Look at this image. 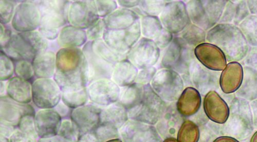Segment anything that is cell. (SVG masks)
<instances>
[{"mask_svg":"<svg viewBox=\"0 0 257 142\" xmlns=\"http://www.w3.org/2000/svg\"><path fill=\"white\" fill-rule=\"evenodd\" d=\"M26 2L18 5L12 21L13 29L19 33L36 31L41 22V15L34 2Z\"/></svg>","mask_w":257,"mask_h":142,"instance_id":"cell-10","label":"cell"},{"mask_svg":"<svg viewBox=\"0 0 257 142\" xmlns=\"http://www.w3.org/2000/svg\"><path fill=\"white\" fill-rule=\"evenodd\" d=\"M0 3V22L6 26L12 21L17 4L15 2L8 0H1Z\"/></svg>","mask_w":257,"mask_h":142,"instance_id":"cell-38","label":"cell"},{"mask_svg":"<svg viewBox=\"0 0 257 142\" xmlns=\"http://www.w3.org/2000/svg\"><path fill=\"white\" fill-rule=\"evenodd\" d=\"M243 79V70L241 64L237 62L229 63L222 72L220 84L222 91L230 94L240 87Z\"/></svg>","mask_w":257,"mask_h":142,"instance_id":"cell-20","label":"cell"},{"mask_svg":"<svg viewBox=\"0 0 257 142\" xmlns=\"http://www.w3.org/2000/svg\"><path fill=\"white\" fill-rule=\"evenodd\" d=\"M168 1H140L139 7L135 11L138 15L157 16L162 13Z\"/></svg>","mask_w":257,"mask_h":142,"instance_id":"cell-33","label":"cell"},{"mask_svg":"<svg viewBox=\"0 0 257 142\" xmlns=\"http://www.w3.org/2000/svg\"><path fill=\"white\" fill-rule=\"evenodd\" d=\"M61 123L62 118L54 108L41 109L36 113L35 128L40 138L57 135Z\"/></svg>","mask_w":257,"mask_h":142,"instance_id":"cell-14","label":"cell"},{"mask_svg":"<svg viewBox=\"0 0 257 142\" xmlns=\"http://www.w3.org/2000/svg\"><path fill=\"white\" fill-rule=\"evenodd\" d=\"M1 120L18 127L20 121L27 115H35L34 108L29 104L17 102L8 95L1 96Z\"/></svg>","mask_w":257,"mask_h":142,"instance_id":"cell-16","label":"cell"},{"mask_svg":"<svg viewBox=\"0 0 257 142\" xmlns=\"http://www.w3.org/2000/svg\"><path fill=\"white\" fill-rule=\"evenodd\" d=\"M41 15L40 27L58 29L68 23L69 1L35 2Z\"/></svg>","mask_w":257,"mask_h":142,"instance_id":"cell-3","label":"cell"},{"mask_svg":"<svg viewBox=\"0 0 257 142\" xmlns=\"http://www.w3.org/2000/svg\"><path fill=\"white\" fill-rule=\"evenodd\" d=\"M141 25L139 20L133 26L124 30L106 29L102 39L104 43L117 53L127 55L139 41Z\"/></svg>","mask_w":257,"mask_h":142,"instance_id":"cell-5","label":"cell"},{"mask_svg":"<svg viewBox=\"0 0 257 142\" xmlns=\"http://www.w3.org/2000/svg\"><path fill=\"white\" fill-rule=\"evenodd\" d=\"M88 64L78 48L60 49L56 54V70L54 79L61 92L76 91L89 84Z\"/></svg>","mask_w":257,"mask_h":142,"instance_id":"cell-1","label":"cell"},{"mask_svg":"<svg viewBox=\"0 0 257 142\" xmlns=\"http://www.w3.org/2000/svg\"><path fill=\"white\" fill-rule=\"evenodd\" d=\"M7 92L8 96L19 103L29 104L32 100V84L17 76L8 80Z\"/></svg>","mask_w":257,"mask_h":142,"instance_id":"cell-21","label":"cell"},{"mask_svg":"<svg viewBox=\"0 0 257 142\" xmlns=\"http://www.w3.org/2000/svg\"><path fill=\"white\" fill-rule=\"evenodd\" d=\"M138 73V69L130 60L125 59L115 65L112 78L119 86H128L136 81Z\"/></svg>","mask_w":257,"mask_h":142,"instance_id":"cell-25","label":"cell"},{"mask_svg":"<svg viewBox=\"0 0 257 142\" xmlns=\"http://www.w3.org/2000/svg\"><path fill=\"white\" fill-rule=\"evenodd\" d=\"M174 39L173 35L164 28L161 34L154 40L160 49L166 48Z\"/></svg>","mask_w":257,"mask_h":142,"instance_id":"cell-44","label":"cell"},{"mask_svg":"<svg viewBox=\"0 0 257 142\" xmlns=\"http://www.w3.org/2000/svg\"><path fill=\"white\" fill-rule=\"evenodd\" d=\"M89 98L87 87L76 91L62 92V101L72 109L86 105Z\"/></svg>","mask_w":257,"mask_h":142,"instance_id":"cell-28","label":"cell"},{"mask_svg":"<svg viewBox=\"0 0 257 142\" xmlns=\"http://www.w3.org/2000/svg\"><path fill=\"white\" fill-rule=\"evenodd\" d=\"M118 5L124 9H131L139 6L140 1L138 0H119L117 2Z\"/></svg>","mask_w":257,"mask_h":142,"instance_id":"cell-49","label":"cell"},{"mask_svg":"<svg viewBox=\"0 0 257 142\" xmlns=\"http://www.w3.org/2000/svg\"><path fill=\"white\" fill-rule=\"evenodd\" d=\"M68 142H77L80 137L81 132L71 119L62 121L58 135Z\"/></svg>","mask_w":257,"mask_h":142,"instance_id":"cell-32","label":"cell"},{"mask_svg":"<svg viewBox=\"0 0 257 142\" xmlns=\"http://www.w3.org/2000/svg\"><path fill=\"white\" fill-rule=\"evenodd\" d=\"M199 138L198 126L191 120L185 121L178 132V142H198Z\"/></svg>","mask_w":257,"mask_h":142,"instance_id":"cell-29","label":"cell"},{"mask_svg":"<svg viewBox=\"0 0 257 142\" xmlns=\"http://www.w3.org/2000/svg\"><path fill=\"white\" fill-rule=\"evenodd\" d=\"M98 16L101 18H105L117 9V4L115 1H95Z\"/></svg>","mask_w":257,"mask_h":142,"instance_id":"cell-40","label":"cell"},{"mask_svg":"<svg viewBox=\"0 0 257 142\" xmlns=\"http://www.w3.org/2000/svg\"><path fill=\"white\" fill-rule=\"evenodd\" d=\"M13 33L9 28L1 24V49L6 47L10 43Z\"/></svg>","mask_w":257,"mask_h":142,"instance_id":"cell-47","label":"cell"},{"mask_svg":"<svg viewBox=\"0 0 257 142\" xmlns=\"http://www.w3.org/2000/svg\"><path fill=\"white\" fill-rule=\"evenodd\" d=\"M82 51L88 64V86L96 80L112 78L115 65L95 54L92 50V42L89 41L85 44Z\"/></svg>","mask_w":257,"mask_h":142,"instance_id":"cell-12","label":"cell"},{"mask_svg":"<svg viewBox=\"0 0 257 142\" xmlns=\"http://www.w3.org/2000/svg\"><path fill=\"white\" fill-rule=\"evenodd\" d=\"M250 142H257V131H256L252 135Z\"/></svg>","mask_w":257,"mask_h":142,"instance_id":"cell-55","label":"cell"},{"mask_svg":"<svg viewBox=\"0 0 257 142\" xmlns=\"http://www.w3.org/2000/svg\"><path fill=\"white\" fill-rule=\"evenodd\" d=\"M102 19L106 29L124 30L133 26L140 20V17L133 10L120 8Z\"/></svg>","mask_w":257,"mask_h":142,"instance_id":"cell-19","label":"cell"},{"mask_svg":"<svg viewBox=\"0 0 257 142\" xmlns=\"http://www.w3.org/2000/svg\"><path fill=\"white\" fill-rule=\"evenodd\" d=\"M183 80L177 72L162 69L159 71L152 80V86L163 98L174 100L178 98L184 87Z\"/></svg>","mask_w":257,"mask_h":142,"instance_id":"cell-8","label":"cell"},{"mask_svg":"<svg viewBox=\"0 0 257 142\" xmlns=\"http://www.w3.org/2000/svg\"><path fill=\"white\" fill-rule=\"evenodd\" d=\"M86 31L71 25L63 27L58 38L59 46L63 48H80L87 43Z\"/></svg>","mask_w":257,"mask_h":142,"instance_id":"cell-24","label":"cell"},{"mask_svg":"<svg viewBox=\"0 0 257 142\" xmlns=\"http://www.w3.org/2000/svg\"><path fill=\"white\" fill-rule=\"evenodd\" d=\"M38 31L47 40H54L58 38L59 32L58 29L39 27Z\"/></svg>","mask_w":257,"mask_h":142,"instance_id":"cell-46","label":"cell"},{"mask_svg":"<svg viewBox=\"0 0 257 142\" xmlns=\"http://www.w3.org/2000/svg\"><path fill=\"white\" fill-rule=\"evenodd\" d=\"M38 135L25 132L17 129L10 137V142H38Z\"/></svg>","mask_w":257,"mask_h":142,"instance_id":"cell-42","label":"cell"},{"mask_svg":"<svg viewBox=\"0 0 257 142\" xmlns=\"http://www.w3.org/2000/svg\"><path fill=\"white\" fill-rule=\"evenodd\" d=\"M1 142H10L8 137L1 135Z\"/></svg>","mask_w":257,"mask_h":142,"instance_id":"cell-56","label":"cell"},{"mask_svg":"<svg viewBox=\"0 0 257 142\" xmlns=\"http://www.w3.org/2000/svg\"><path fill=\"white\" fill-rule=\"evenodd\" d=\"M201 105V97L199 92L194 88L187 87L179 98L177 108L181 115L189 116L196 114Z\"/></svg>","mask_w":257,"mask_h":142,"instance_id":"cell-23","label":"cell"},{"mask_svg":"<svg viewBox=\"0 0 257 142\" xmlns=\"http://www.w3.org/2000/svg\"><path fill=\"white\" fill-rule=\"evenodd\" d=\"M163 26L173 34L182 33L191 24L186 4L182 1H169L160 15Z\"/></svg>","mask_w":257,"mask_h":142,"instance_id":"cell-6","label":"cell"},{"mask_svg":"<svg viewBox=\"0 0 257 142\" xmlns=\"http://www.w3.org/2000/svg\"><path fill=\"white\" fill-rule=\"evenodd\" d=\"M0 79L1 81L9 80L12 78L15 73L13 61L4 52L0 53Z\"/></svg>","mask_w":257,"mask_h":142,"instance_id":"cell-37","label":"cell"},{"mask_svg":"<svg viewBox=\"0 0 257 142\" xmlns=\"http://www.w3.org/2000/svg\"><path fill=\"white\" fill-rule=\"evenodd\" d=\"M163 142H178V140L173 137L167 138Z\"/></svg>","mask_w":257,"mask_h":142,"instance_id":"cell-54","label":"cell"},{"mask_svg":"<svg viewBox=\"0 0 257 142\" xmlns=\"http://www.w3.org/2000/svg\"><path fill=\"white\" fill-rule=\"evenodd\" d=\"M106 27L103 19L98 21L86 31L88 39L90 42H94L103 38Z\"/></svg>","mask_w":257,"mask_h":142,"instance_id":"cell-39","label":"cell"},{"mask_svg":"<svg viewBox=\"0 0 257 142\" xmlns=\"http://www.w3.org/2000/svg\"><path fill=\"white\" fill-rule=\"evenodd\" d=\"M180 36L192 47L199 46L204 41L205 33L199 27L190 24L182 33Z\"/></svg>","mask_w":257,"mask_h":142,"instance_id":"cell-31","label":"cell"},{"mask_svg":"<svg viewBox=\"0 0 257 142\" xmlns=\"http://www.w3.org/2000/svg\"><path fill=\"white\" fill-rule=\"evenodd\" d=\"M99 18L95 1H75L70 4L68 23L71 26L87 30L96 23Z\"/></svg>","mask_w":257,"mask_h":142,"instance_id":"cell-9","label":"cell"},{"mask_svg":"<svg viewBox=\"0 0 257 142\" xmlns=\"http://www.w3.org/2000/svg\"><path fill=\"white\" fill-rule=\"evenodd\" d=\"M194 54L193 47L181 37L176 36L164 50L158 67L174 70L184 78L189 79L190 68L194 63Z\"/></svg>","mask_w":257,"mask_h":142,"instance_id":"cell-2","label":"cell"},{"mask_svg":"<svg viewBox=\"0 0 257 142\" xmlns=\"http://www.w3.org/2000/svg\"><path fill=\"white\" fill-rule=\"evenodd\" d=\"M19 33L27 40L37 55L47 51L49 48L48 40L39 31Z\"/></svg>","mask_w":257,"mask_h":142,"instance_id":"cell-30","label":"cell"},{"mask_svg":"<svg viewBox=\"0 0 257 142\" xmlns=\"http://www.w3.org/2000/svg\"><path fill=\"white\" fill-rule=\"evenodd\" d=\"M13 61L24 59L33 62L37 55L27 40L20 33H13L9 44L1 49Z\"/></svg>","mask_w":257,"mask_h":142,"instance_id":"cell-18","label":"cell"},{"mask_svg":"<svg viewBox=\"0 0 257 142\" xmlns=\"http://www.w3.org/2000/svg\"><path fill=\"white\" fill-rule=\"evenodd\" d=\"M213 142H239L236 139L227 136H220L217 138Z\"/></svg>","mask_w":257,"mask_h":142,"instance_id":"cell-52","label":"cell"},{"mask_svg":"<svg viewBox=\"0 0 257 142\" xmlns=\"http://www.w3.org/2000/svg\"><path fill=\"white\" fill-rule=\"evenodd\" d=\"M7 91V84L4 81H1V96H4L5 92Z\"/></svg>","mask_w":257,"mask_h":142,"instance_id":"cell-53","label":"cell"},{"mask_svg":"<svg viewBox=\"0 0 257 142\" xmlns=\"http://www.w3.org/2000/svg\"><path fill=\"white\" fill-rule=\"evenodd\" d=\"M161 56L160 49L153 40L142 38L126 55V59L138 69L153 67Z\"/></svg>","mask_w":257,"mask_h":142,"instance_id":"cell-7","label":"cell"},{"mask_svg":"<svg viewBox=\"0 0 257 142\" xmlns=\"http://www.w3.org/2000/svg\"><path fill=\"white\" fill-rule=\"evenodd\" d=\"M101 110L93 105H85L73 109L71 119L81 135L93 133L100 124Z\"/></svg>","mask_w":257,"mask_h":142,"instance_id":"cell-13","label":"cell"},{"mask_svg":"<svg viewBox=\"0 0 257 142\" xmlns=\"http://www.w3.org/2000/svg\"><path fill=\"white\" fill-rule=\"evenodd\" d=\"M35 116L33 115L24 116L20 120L18 129L25 132L38 135L35 128Z\"/></svg>","mask_w":257,"mask_h":142,"instance_id":"cell-41","label":"cell"},{"mask_svg":"<svg viewBox=\"0 0 257 142\" xmlns=\"http://www.w3.org/2000/svg\"><path fill=\"white\" fill-rule=\"evenodd\" d=\"M92 48L95 54L115 65L120 61L126 59V55L116 53L107 45L102 39L92 42Z\"/></svg>","mask_w":257,"mask_h":142,"instance_id":"cell-26","label":"cell"},{"mask_svg":"<svg viewBox=\"0 0 257 142\" xmlns=\"http://www.w3.org/2000/svg\"><path fill=\"white\" fill-rule=\"evenodd\" d=\"M61 90L52 78H37L32 84V100L41 109H53L61 99Z\"/></svg>","mask_w":257,"mask_h":142,"instance_id":"cell-4","label":"cell"},{"mask_svg":"<svg viewBox=\"0 0 257 142\" xmlns=\"http://www.w3.org/2000/svg\"><path fill=\"white\" fill-rule=\"evenodd\" d=\"M195 55L206 68L213 71H222L226 65L223 52L216 45L202 43L195 49Z\"/></svg>","mask_w":257,"mask_h":142,"instance_id":"cell-15","label":"cell"},{"mask_svg":"<svg viewBox=\"0 0 257 142\" xmlns=\"http://www.w3.org/2000/svg\"><path fill=\"white\" fill-rule=\"evenodd\" d=\"M16 128L7 121L1 120V135L7 137H11L16 130Z\"/></svg>","mask_w":257,"mask_h":142,"instance_id":"cell-48","label":"cell"},{"mask_svg":"<svg viewBox=\"0 0 257 142\" xmlns=\"http://www.w3.org/2000/svg\"><path fill=\"white\" fill-rule=\"evenodd\" d=\"M141 32L145 38L154 40L164 28L157 16H144L142 18Z\"/></svg>","mask_w":257,"mask_h":142,"instance_id":"cell-27","label":"cell"},{"mask_svg":"<svg viewBox=\"0 0 257 142\" xmlns=\"http://www.w3.org/2000/svg\"><path fill=\"white\" fill-rule=\"evenodd\" d=\"M77 142H98L93 133L82 134Z\"/></svg>","mask_w":257,"mask_h":142,"instance_id":"cell-50","label":"cell"},{"mask_svg":"<svg viewBox=\"0 0 257 142\" xmlns=\"http://www.w3.org/2000/svg\"><path fill=\"white\" fill-rule=\"evenodd\" d=\"M38 142H68L59 135L46 138H40Z\"/></svg>","mask_w":257,"mask_h":142,"instance_id":"cell-51","label":"cell"},{"mask_svg":"<svg viewBox=\"0 0 257 142\" xmlns=\"http://www.w3.org/2000/svg\"><path fill=\"white\" fill-rule=\"evenodd\" d=\"M32 65L37 78H52L56 70V55L48 51L38 54L33 59Z\"/></svg>","mask_w":257,"mask_h":142,"instance_id":"cell-22","label":"cell"},{"mask_svg":"<svg viewBox=\"0 0 257 142\" xmlns=\"http://www.w3.org/2000/svg\"><path fill=\"white\" fill-rule=\"evenodd\" d=\"M14 63L16 76L28 81L32 84L35 77L32 63L21 59L15 61Z\"/></svg>","mask_w":257,"mask_h":142,"instance_id":"cell-34","label":"cell"},{"mask_svg":"<svg viewBox=\"0 0 257 142\" xmlns=\"http://www.w3.org/2000/svg\"><path fill=\"white\" fill-rule=\"evenodd\" d=\"M54 109L60 115L62 119H71L73 109L67 106L62 101H60V103Z\"/></svg>","mask_w":257,"mask_h":142,"instance_id":"cell-45","label":"cell"},{"mask_svg":"<svg viewBox=\"0 0 257 142\" xmlns=\"http://www.w3.org/2000/svg\"><path fill=\"white\" fill-rule=\"evenodd\" d=\"M124 114L122 107L118 104H113L101 110L100 124L108 125L118 120Z\"/></svg>","mask_w":257,"mask_h":142,"instance_id":"cell-36","label":"cell"},{"mask_svg":"<svg viewBox=\"0 0 257 142\" xmlns=\"http://www.w3.org/2000/svg\"><path fill=\"white\" fill-rule=\"evenodd\" d=\"M89 99L93 103L102 106L114 103L118 98L120 89L111 79L95 81L88 87Z\"/></svg>","mask_w":257,"mask_h":142,"instance_id":"cell-11","label":"cell"},{"mask_svg":"<svg viewBox=\"0 0 257 142\" xmlns=\"http://www.w3.org/2000/svg\"><path fill=\"white\" fill-rule=\"evenodd\" d=\"M157 73V70L154 67L141 70L138 73L136 82L139 84H148L154 79Z\"/></svg>","mask_w":257,"mask_h":142,"instance_id":"cell-43","label":"cell"},{"mask_svg":"<svg viewBox=\"0 0 257 142\" xmlns=\"http://www.w3.org/2000/svg\"><path fill=\"white\" fill-rule=\"evenodd\" d=\"M140 84H132L124 89L121 100L122 103L128 107L135 106L142 97V88Z\"/></svg>","mask_w":257,"mask_h":142,"instance_id":"cell-35","label":"cell"},{"mask_svg":"<svg viewBox=\"0 0 257 142\" xmlns=\"http://www.w3.org/2000/svg\"><path fill=\"white\" fill-rule=\"evenodd\" d=\"M105 142H122V141L120 139L116 138L110 139Z\"/></svg>","mask_w":257,"mask_h":142,"instance_id":"cell-57","label":"cell"},{"mask_svg":"<svg viewBox=\"0 0 257 142\" xmlns=\"http://www.w3.org/2000/svg\"><path fill=\"white\" fill-rule=\"evenodd\" d=\"M203 107L208 118L213 122L224 124L229 115V109L225 100L215 91L205 96Z\"/></svg>","mask_w":257,"mask_h":142,"instance_id":"cell-17","label":"cell"}]
</instances>
